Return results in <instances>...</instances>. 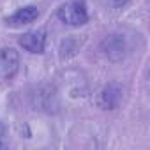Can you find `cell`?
I'll use <instances>...</instances> for the list:
<instances>
[{"mask_svg": "<svg viewBox=\"0 0 150 150\" xmlns=\"http://www.w3.org/2000/svg\"><path fill=\"white\" fill-rule=\"evenodd\" d=\"M122 85L120 83H108L103 87V90L99 92V97H97V104L103 108V110H117L122 103Z\"/></svg>", "mask_w": 150, "mask_h": 150, "instance_id": "5", "label": "cell"}, {"mask_svg": "<svg viewBox=\"0 0 150 150\" xmlns=\"http://www.w3.org/2000/svg\"><path fill=\"white\" fill-rule=\"evenodd\" d=\"M101 50H103V53H104L110 60L118 62V60H122V58L125 57L127 42H125L124 35H120V34H110V35H106V37L103 39Z\"/></svg>", "mask_w": 150, "mask_h": 150, "instance_id": "4", "label": "cell"}, {"mask_svg": "<svg viewBox=\"0 0 150 150\" xmlns=\"http://www.w3.org/2000/svg\"><path fill=\"white\" fill-rule=\"evenodd\" d=\"M57 18L69 27H81L88 21V11L83 0H71L57 9Z\"/></svg>", "mask_w": 150, "mask_h": 150, "instance_id": "2", "label": "cell"}, {"mask_svg": "<svg viewBox=\"0 0 150 150\" xmlns=\"http://www.w3.org/2000/svg\"><path fill=\"white\" fill-rule=\"evenodd\" d=\"M18 42L25 51L41 55V53H44V46H46V32L42 28L27 32L18 39Z\"/></svg>", "mask_w": 150, "mask_h": 150, "instance_id": "6", "label": "cell"}, {"mask_svg": "<svg viewBox=\"0 0 150 150\" xmlns=\"http://www.w3.org/2000/svg\"><path fill=\"white\" fill-rule=\"evenodd\" d=\"M28 103L35 111H42V113H57L60 108V101H58V94L51 85H35L30 88L28 92Z\"/></svg>", "mask_w": 150, "mask_h": 150, "instance_id": "1", "label": "cell"}, {"mask_svg": "<svg viewBox=\"0 0 150 150\" xmlns=\"http://www.w3.org/2000/svg\"><path fill=\"white\" fill-rule=\"evenodd\" d=\"M37 18H39V9L35 6H25V7H20L14 14H11L6 20V25L13 28H20V27L34 23Z\"/></svg>", "mask_w": 150, "mask_h": 150, "instance_id": "7", "label": "cell"}, {"mask_svg": "<svg viewBox=\"0 0 150 150\" xmlns=\"http://www.w3.org/2000/svg\"><path fill=\"white\" fill-rule=\"evenodd\" d=\"M20 69V55L14 48H0V80H13Z\"/></svg>", "mask_w": 150, "mask_h": 150, "instance_id": "3", "label": "cell"}, {"mask_svg": "<svg viewBox=\"0 0 150 150\" xmlns=\"http://www.w3.org/2000/svg\"><path fill=\"white\" fill-rule=\"evenodd\" d=\"M7 143H6V139H4V129H2V125H0V148L2 146H6Z\"/></svg>", "mask_w": 150, "mask_h": 150, "instance_id": "9", "label": "cell"}, {"mask_svg": "<svg viewBox=\"0 0 150 150\" xmlns=\"http://www.w3.org/2000/svg\"><path fill=\"white\" fill-rule=\"evenodd\" d=\"M99 2L108 9H120V7L127 6L131 0H99Z\"/></svg>", "mask_w": 150, "mask_h": 150, "instance_id": "8", "label": "cell"}]
</instances>
